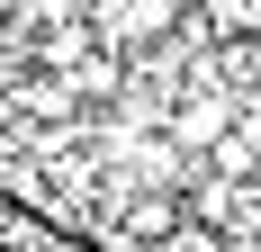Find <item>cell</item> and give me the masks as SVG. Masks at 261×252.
Returning a JSON list of instances; mask_svg holds the SVG:
<instances>
[{
	"mask_svg": "<svg viewBox=\"0 0 261 252\" xmlns=\"http://www.w3.org/2000/svg\"><path fill=\"white\" fill-rule=\"evenodd\" d=\"M54 81H63V99H72V108H117V90H126V54L90 36V45H81Z\"/></svg>",
	"mask_w": 261,
	"mask_h": 252,
	"instance_id": "1",
	"label": "cell"
},
{
	"mask_svg": "<svg viewBox=\"0 0 261 252\" xmlns=\"http://www.w3.org/2000/svg\"><path fill=\"white\" fill-rule=\"evenodd\" d=\"M153 252H225V234H216V225H198V216H180V225L162 234Z\"/></svg>",
	"mask_w": 261,
	"mask_h": 252,
	"instance_id": "2",
	"label": "cell"
},
{
	"mask_svg": "<svg viewBox=\"0 0 261 252\" xmlns=\"http://www.w3.org/2000/svg\"><path fill=\"white\" fill-rule=\"evenodd\" d=\"M189 9H198V0H189Z\"/></svg>",
	"mask_w": 261,
	"mask_h": 252,
	"instance_id": "3",
	"label": "cell"
}]
</instances>
